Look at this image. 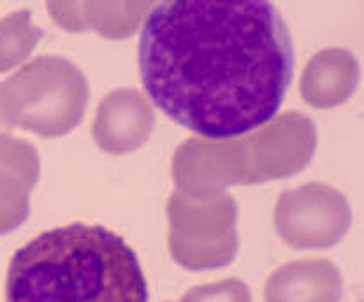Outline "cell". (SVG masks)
Returning <instances> with one entry per match:
<instances>
[{
	"label": "cell",
	"instance_id": "cell-1",
	"mask_svg": "<svg viewBox=\"0 0 364 302\" xmlns=\"http://www.w3.org/2000/svg\"><path fill=\"white\" fill-rule=\"evenodd\" d=\"M137 62L159 109L225 139L277 114L294 77V44L266 0H169L144 21Z\"/></svg>",
	"mask_w": 364,
	"mask_h": 302
},
{
	"label": "cell",
	"instance_id": "cell-2",
	"mask_svg": "<svg viewBox=\"0 0 364 302\" xmlns=\"http://www.w3.org/2000/svg\"><path fill=\"white\" fill-rule=\"evenodd\" d=\"M6 302H148L136 252L102 225L39 234L11 259Z\"/></svg>",
	"mask_w": 364,
	"mask_h": 302
}]
</instances>
